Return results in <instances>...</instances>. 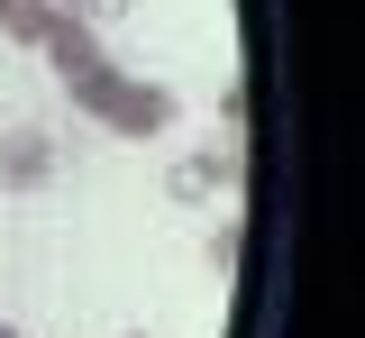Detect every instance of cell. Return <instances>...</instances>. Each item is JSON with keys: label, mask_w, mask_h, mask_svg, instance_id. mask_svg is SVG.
I'll use <instances>...</instances> for the list:
<instances>
[{"label": "cell", "mask_w": 365, "mask_h": 338, "mask_svg": "<svg viewBox=\"0 0 365 338\" xmlns=\"http://www.w3.org/2000/svg\"><path fill=\"white\" fill-rule=\"evenodd\" d=\"M228 174H237L228 146H192V155L165 165V193H174V201H210V193H228Z\"/></svg>", "instance_id": "3"}, {"label": "cell", "mask_w": 365, "mask_h": 338, "mask_svg": "<svg viewBox=\"0 0 365 338\" xmlns=\"http://www.w3.org/2000/svg\"><path fill=\"white\" fill-rule=\"evenodd\" d=\"M101 28H83V19H73V9H64V28H55V37H46V64H55V73H64V83H73V73H91V64H101Z\"/></svg>", "instance_id": "4"}, {"label": "cell", "mask_w": 365, "mask_h": 338, "mask_svg": "<svg viewBox=\"0 0 365 338\" xmlns=\"http://www.w3.org/2000/svg\"><path fill=\"white\" fill-rule=\"evenodd\" d=\"M119 338H146V329H119Z\"/></svg>", "instance_id": "8"}, {"label": "cell", "mask_w": 365, "mask_h": 338, "mask_svg": "<svg viewBox=\"0 0 365 338\" xmlns=\"http://www.w3.org/2000/svg\"><path fill=\"white\" fill-rule=\"evenodd\" d=\"M37 183H55V138L46 128H9L0 138V193H37Z\"/></svg>", "instance_id": "2"}, {"label": "cell", "mask_w": 365, "mask_h": 338, "mask_svg": "<svg viewBox=\"0 0 365 338\" xmlns=\"http://www.w3.org/2000/svg\"><path fill=\"white\" fill-rule=\"evenodd\" d=\"M237 247H247V220H237V210H228L220 229H210V238H201V265H210V275H237Z\"/></svg>", "instance_id": "6"}, {"label": "cell", "mask_w": 365, "mask_h": 338, "mask_svg": "<svg viewBox=\"0 0 365 338\" xmlns=\"http://www.w3.org/2000/svg\"><path fill=\"white\" fill-rule=\"evenodd\" d=\"M0 338H19V329H0Z\"/></svg>", "instance_id": "9"}, {"label": "cell", "mask_w": 365, "mask_h": 338, "mask_svg": "<svg viewBox=\"0 0 365 338\" xmlns=\"http://www.w3.org/2000/svg\"><path fill=\"white\" fill-rule=\"evenodd\" d=\"M64 28V0H0V37L9 46H46Z\"/></svg>", "instance_id": "5"}, {"label": "cell", "mask_w": 365, "mask_h": 338, "mask_svg": "<svg viewBox=\"0 0 365 338\" xmlns=\"http://www.w3.org/2000/svg\"><path fill=\"white\" fill-rule=\"evenodd\" d=\"M64 92H73V110H83V119H101L110 138H165V128H174V110H182V92L146 83V73H119L110 55H101L91 73H73Z\"/></svg>", "instance_id": "1"}, {"label": "cell", "mask_w": 365, "mask_h": 338, "mask_svg": "<svg viewBox=\"0 0 365 338\" xmlns=\"http://www.w3.org/2000/svg\"><path fill=\"white\" fill-rule=\"evenodd\" d=\"M128 9H137V0H73V19H83V28H119Z\"/></svg>", "instance_id": "7"}]
</instances>
